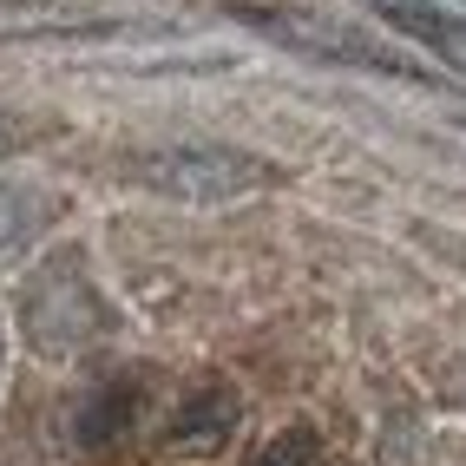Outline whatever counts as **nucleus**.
<instances>
[{
    "label": "nucleus",
    "mask_w": 466,
    "mask_h": 466,
    "mask_svg": "<svg viewBox=\"0 0 466 466\" xmlns=\"http://www.w3.org/2000/svg\"><path fill=\"white\" fill-rule=\"evenodd\" d=\"M138 177L151 191H165V198H184V204H224L237 191H250L263 177V165L243 158V151H224V145H177V151L145 158Z\"/></svg>",
    "instance_id": "nucleus-1"
},
{
    "label": "nucleus",
    "mask_w": 466,
    "mask_h": 466,
    "mask_svg": "<svg viewBox=\"0 0 466 466\" xmlns=\"http://www.w3.org/2000/svg\"><path fill=\"white\" fill-rule=\"evenodd\" d=\"M230 420H237V400H230V388H204V394H191L184 400V414H177V427H171V441L177 447H217L230 433Z\"/></svg>",
    "instance_id": "nucleus-2"
},
{
    "label": "nucleus",
    "mask_w": 466,
    "mask_h": 466,
    "mask_svg": "<svg viewBox=\"0 0 466 466\" xmlns=\"http://www.w3.org/2000/svg\"><path fill=\"white\" fill-rule=\"evenodd\" d=\"M309 453H316V433H309V427H289L283 441H276V447L263 453V466H302Z\"/></svg>",
    "instance_id": "nucleus-3"
},
{
    "label": "nucleus",
    "mask_w": 466,
    "mask_h": 466,
    "mask_svg": "<svg viewBox=\"0 0 466 466\" xmlns=\"http://www.w3.org/2000/svg\"><path fill=\"white\" fill-rule=\"evenodd\" d=\"M14 151V126H7V112H0V158Z\"/></svg>",
    "instance_id": "nucleus-4"
}]
</instances>
